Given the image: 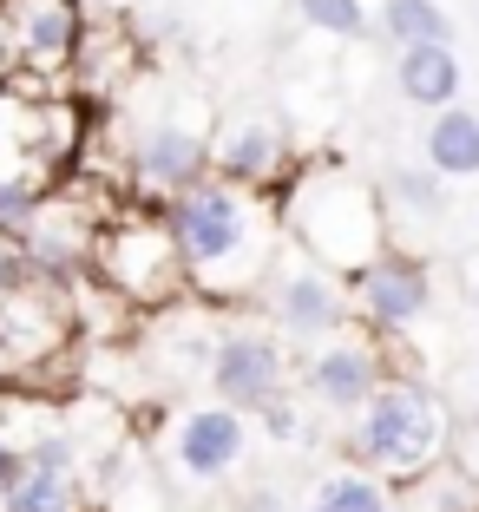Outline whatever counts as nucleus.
Returning <instances> with one entry per match:
<instances>
[{"label": "nucleus", "instance_id": "19", "mask_svg": "<svg viewBox=\"0 0 479 512\" xmlns=\"http://www.w3.org/2000/svg\"><path fill=\"white\" fill-rule=\"evenodd\" d=\"M302 512H394V499H388V480H381V473L342 467V473H329V480H315V493H309Z\"/></svg>", "mask_w": 479, "mask_h": 512}, {"label": "nucleus", "instance_id": "1", "mask_svg": "<svg viewBox=\"0 0 479 512\" xmlns=\"http://www.w3.org/2000/svg\"><path fill=\"white\" fill-rule=\"evenodd\" d=\"M158 217H165L171 243H178L191 302H204L217 316L256 309V296L270 283V263L283 256L276 197L250 191V184H230V178H204L197 191L158 204Z\"/></svg>", "mask_w": 479, "mask_h": 512}, {"label": "nucleus", "instance_id": "26", "mask_svg": "<svg viewBox=\"0 0 479 512\" xmlns=\"http://www.w3.org/2000/svg\"><path fill=\"white\" fill-rule=\"evenodd\" d=\"M14 381H20V362H14V355H7V348H0V394L14 388Z\"/></svg>", "mask_w": 479, "mask_h": 512}, {"label": "nucleus", "instance_id": "24", "mask_svg": "<svg viewBox=\"0 0 479 512\" xmlns=\"http://www.w3.org/2000/svg\"><path fill=\"white\" fill-rule=\"evenodd\" d=\"M20 473H27V447H20L14 434H0V493H14Z\"/></svg>", "mask_w": 479, "mask_h": 512}, {"label": "nucleus", "instance_id": "4", "mask_svg": "<svg viewBox=\"0 0 479 512\" xmlns=\"http://www.w3.org/2000/svg\"><path fill=\"white\" fill-rule=\"evenodd\" d=\"M92 283H105L125 309H138V316H165V309H184V302H191L178 243H171L158 204L125 197L119 211L99 224V237H92Z\"/></svg>", "mask_w": 479, "mask_h": 512}, {"label": "nucleus", "instance_id": "10", "mask_svg": "<svg viewBox=\"0 0 479 512\" xmlns=\"http://www.w3.org/2000/svg\"><path fill=\"white\" fill-rule=\"evenodd\" d=\"M250 453V421L224 401H197L171 427V467L184 486H224Z\"/></svg>", "mask_w": 479, "mask_h": 512}, {"label": "nucleus", "instance_id": "28", "mask_svg": "<svg viewBox=\"0 0 479 512\" xmlns=\"http://www.w3.org/2000/svg\"><path fill=\"white\" fill-rule=\"evenodd\" d=\"M473 316H479V283H473Z\"/></svg>", "mask_w": 479, "mask_h": 512}, {"label": "nucleus", "instance_id": "16", "mask_svg": "<svg viewBox=\"0 0 479 512\" xmlns=\"http://www.w3.org/2000/svg\"><path fill=\"white\" fill-rule=\"evenodd\" d=\"M420 165L440 171L447 184L479 178V112L473 106L427 112V132H420Z\"/></svg>", "mask_w": 479, "mask_h": 512}, {"label": "nucleus", "instance_id": "8", "mask_svg": "<svg viewBox=\"0 0 479 512\" xmlns=\"http://www.w3.org/2000/svg\"><path fill=\"white\" fill-rule=\"evenodd\" d=\"M388 335H368V329H342L329 342H315L309 355L296 362V381L315 407H329V414H361L368 394L388 381Z\"/></svg>", "mask_w": 479, "mask_h": 512}, {"label": "nucleus", "instance_id": "22", "mask_svg": "<svg viewBox=\"0 0 479 512\" xmlns=\"http://www.w3.org/2000/svg\"><path fill=\"white\" fill-rule=\"evenodd\" d=\"M296 14L309 33H329V40H361L368 33V7L361 0H296Z\"/></svg>", "mask_w": 479, "mask_h": 512}, {"label": "nucleus", "instance_id": "11", "mask_svg": "<svg viewBox=\"0 0 479 512\" xmlns=\"http://www.w3.org/2000/svg\"><path fill=\"white\" fill-rule=\"evenodd\" d=\"M79 329L73 316V289L53 276H33L27 289L0 296V348L14 362H53V348H66V335Z\"/></svg>", "mask_w": 479, "mask_h": 512}, {"label": "nucleus", "instance_id": "17", "mask_svg": "<svg viewBox=\"0 0 479 512\" xmlns=\"http://www.w3.org/2000/svg\"><path fill=\"white\" fill-rule=\"evenodd\" d=\"M0 512H86L79 467H40V460H27L20 486L0 493Z\"/></svg>", "mask_w": 479, "mask_h": 512}, {"label": "nucleus", "instance_id": "9", "mask_svg": "<svg viewBox=\"0 0 479 512\" xmlns=\"http://www.w3.org/2000/svg\"><path fill=\"white\" fill-rule=\"evenodd\" d=\"M132 197L138 204H171V197L197 191L204 178H217L210 158V132H197L191 119H158L132 138Z\"/></svg>", "mask_w": 479, "mask_h": 512}, {"label": "nucleus", "instance_id": "5", "mask_svg": "<svg viewBox=\"0 0 479 512\" xmlns=\"http://www.w3.org/2000/svg\"><path fill=\"white\" fill-rule=\"evenodd\" d=\"M256 309H270V329L283 335V342H302V348L355 329L348 276H335L329 263H315V256H302L296 243H283V256L270 263V283H263Z\"/></svg>", "mask_w": 479, "mask_h": 512}, {"label": "nucleus", "instance_id": "20", "mask_svg": "<svg viewBox=\"0 0 479 512\" xmlns=\"http://www.w3.org/2000/svg\"><path fill=\"white\" fill-rule=\"evenodd\" d=\"M381 33L394 46H434V40L453 46V20L440 0H381Z\"/></svg>", "mask_w": 479, "mask_h": 512}, {"label": "nucleus", "instance_id": "13", "mask_svg": "<svg viewBox=\"0 0 479 512\" xmlns=\"http://www.w3.org/2000/svg\"><path fill=\"white\" fill-rule=\"evenodd\" d=\"M79 486H86V506H99V512H165V480H158L151 453L138 447L132 434L112 453L86 460V467H79Z\"/></svg>", "mask_w": 479, "mask_h": 512}, {"label": "nucleus", "instance_id": "12", "mask_svg": "<svg viewBox=\"0 0 479 512\" xmlns=\"http://www.w3.org/2000/svg\"><path fill=\"white\" fill-rule=\"evenodd\" d=\"M210 158H217V178L230 184H250V191L276 197L289 184V171H296L302 151H289V132L276 119H263V112H243V119H230L224 132L210 138Z\"/></svg>", "mask_w": 479, "mask_h": 512}, {"label": "nucleus", "instance_id": "7", "mask_svg": "<svg viewBox=\"0 0 479 512\" xmlns=\"http://www.w3.org/2000/svg\"><path fill=\"white\" fill-rule=\"evenodd\" d=\"M348 309H355V329L368 335H407L420 322L434 316V263L401 243L375 256V263H361L348 276Z\"/></svg>", "mask_w": 479, "mask_h": 512}, {"label": "nucleus", "instance_id": "3", "mask_svg": "<svg viewBox=\"0 0 479 512\" xmlns=\"http://www.w3.org/2000/svg\"><path fill=\"white\" fill-rule=\"evenodd\" d=\"M453 414L420 375H388L361 414H348V460L381 480H420L447 460Z\"/></svg>", "mask_w": 479, "mask_h": 512}, {"label": "nucleus", "instance_id": "23", "mask_svg": "<svg viewBox=\"0 0 479 512\" xmlns=\"http://www.w3.org/2000/svg\"><path fill=\"white\" fill-rule=\"evenodd\" d=\"M256 427H263L276 447H296V440L309 434V421H302V401H296L289 388H283V394H270V401L256 407Z\"/></svg>", "mask_w": 479, "mask_h": 512}, {"label": "nucleus", "instance_id": "21", "mask_svg": "<svg viewBox=\"0 0 479 512\" xmlns=\"http://www.w3.org/2000/svg\"><path fill=\"white\" fill-rule=\"evenodd\" d=\"M46 184H27V178H7L0 184V237H14V243H27L33 237V224H40V211H46Z\"/></svg>", "mask_w": 479, "mask_h": 512}, {"label": "nucleus", "instance_id": "18", "mask_svg": "<svg viewBox=\"0 0 479 512\" xmlns=\"http://www.w3.org/2000/svg\"><path fill=\"white\" fill-rule=\"evenodd\" d=\"M381 204H388V224H394V211L420 217V224H440L447 217V178L427 165H394L381 178Z\"/></svg>", "mask_w": 479, "mask_h": 512}, {"label": "nucleus", "instance_id": "6", "mask_svg": "<svg viewBox=\"0 0 479 512\" xmlns=\"http://www.w3.org/2000/svg\"><path fill=\"white\" fill-rule=\"evenodd\" d=\"M296 381V362H289V348L276 329L263 322H230V329L210 335V362H204V388L210 401L237 407V414H256V407L283 394Z\"/></svg>", "mask_w": 479, "mask_h": 512}, {"label": "nucleus", "instance_id": "2", "mask_svg": "<svg viewBox=\"0 0 479 512\" xmlns=\"http://www.w3.org/2000/svg\"><path fill=\"white\" fill-rule=\"evenodd\" d=\"M276 217H283V243L329 263L335 276H355L361 263H375L394 243L381 184L348 158H296L289 184L276 191Z\"/></svg>", "mask_w": 479, "mask_h": 512}, {"label": "nucleus", "instance_id": "27", "mask_svg": "<svg viewBox=\"0 0 479 512\" xmlns=\"http://www.w3.org/2000/svg\"><path fill=\"white\" fill-rule=\"evenodd\" d=\"M86 7H119V0H86Z\"/></svg>", "mask_w": 479, "mask_h": 512}, {"label": "nucleus", "instance_id": "15", "mask_svg": "<svg viewBox=\"0 0 479 512\" xmlns=\"http://www.w3.org/2000/svg\"><path fill=\"white\" fill-rule=\"evenodd\" d=\"M394 86L414 112H447L460 106V60H453V46L434 40V46H401L394 53Z\"/></svg>", "mask_w": 479, "mask_h": 512}, {"label": "nucleus", "instance_id": "25", "mask_svg": "<svg viewBox=\"0 0 479 512\" xmlns=\"http://www.w3.org/2000/svg\"><path fill=\"white\" fill-rule=\"evenodd\" d=\"M237 512H289V499L276 493V486H250V493L237 499Z\"/></svg>", "mask_w": 479, "mask_h": 512}, {"label": "nucleus", "instance_id": "14", "mask_svg": "<svg viewBox=\"0 0 479 512\" xmlns=\"http://www.w3.org/2000/svg\"><path fill=\"white\" fill-rule=\"evenodd\" d=\"M86 0H27V14L14 27V46L33 73H66L86 46Z\"/></svg>", "mask_w": 479, "mask_h": 512}]
</instances>
